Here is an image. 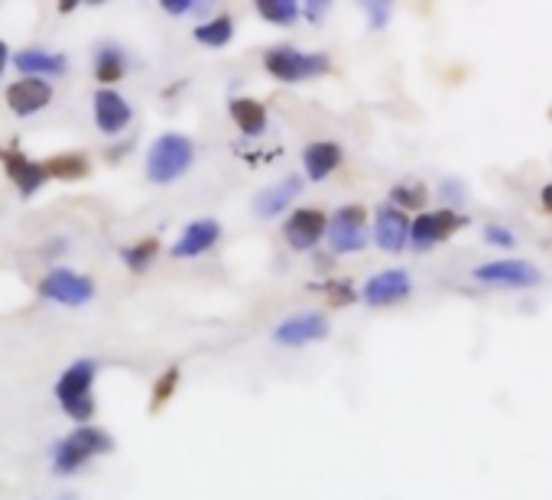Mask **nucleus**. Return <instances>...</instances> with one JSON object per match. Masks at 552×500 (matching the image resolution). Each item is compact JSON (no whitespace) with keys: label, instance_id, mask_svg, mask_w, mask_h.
<instances>
[{"label":"nucleus","instance_id":"nucleus-1","mask_svg":"<svg viewBox=\"0 0 552 500\" xmlns=\"http://www.w3.org/2000/svg\"><path fill=\"white\" fill-rule=\"evenodd\" d=\"M195 163V143L186 134H163L147 150V179L156 186H169L186 176Z\"/></svg>","mask_w":552,"mask_h":500},{"label":"nucleus","instance_id":"nucleus-2","mask_svg":"<svg viewBox=\"0 0 552 500\" xmlns=\"http://www.w3.org/2000/svg\"><path fill=\"white\" fill-rule=\"evenodd\" d=\"M95 361H75L62 371L59 384H56V400L62 406V413L75 419V423L88 426V419L95 416V397H91V384H95Z\"/></svg>","mask_w":552,"mask_h":500},{"label":"nucleus","instance_id":"nucleus-3","mask_svg":"<svg viewBox=\"0 0 552 500\" xmlns=\"http://www.w3.org/2000/svg\"><path fill=\"white\" fill-rule=\"evenodd\" d=\"M111 449H114V439L104 429L78 426L65 439L56 442V449H52V468H56V475H75L95 455H108Z\"/></svg>","mask_w":552,"mask_h":500},{"label":"nucleus","instance_id":"nucleus-4","mask_svg":"<svg viewBox=\"0 0 552 500\" xmlns=\"http://www.w3.org/2000/svg\"><path fill=\"white\" fill-rule=\"evenodd\" d=\"M267 72L283 85H296V82H306V78L315 75H325L332 69V59L325 52H299L293 46H276L264 56Z\"/></svg>","mask_w":552,"mask_h":500},{"label":"nucleus","instance_id":"nucleus-5","mask_svg":"<svg viewBox=\"0 0 552 500\" xmlns=\"http://www.w3.org/2000/svg\"><path fill=\"white\" fill-rule=\"evenodd\" d=\"M325 244L332 254H358L367 247V208L345 205L328 218Z\"/></svg>","mask_w":552,"mask_h":500},{"label":"nucleus","instance_id":"nucleus-6","mask_svg":"<svg viewBox=\"0 0 552 500\" xmlns=\"http://www.w3.org/2000/svg\"><path fill=\"white\" fill-rule=\"evenodd\" d=\"M39 296L49 302H59V306H85V302L95 299V280H88L85 273H75L69 267H56L49 270L43 280H39Z\"/></svg>","mask_w":552,"mask_h":500},{"label":"nucleus","instance_id":"nucleus-7","mask_svg":"<svg viewBox=\"0 0 552 500\" xmlns=\"http://www.w3.org/2000/svg\"><path fill=\"white\" fill-rule=\"evenodd\" d=\"M471 276L484 286H510V289H530L543 283V273L527 260H491L475 267Z\"/></svg>","mask_w":552,"mask_h":500},{"label":"nucleus","instance_id":"nucleus-8","mask_svg":"<svg viewBox=\"0 0 552 500\" xmlns=\"http://www.w3.org/2000/svg\"><path fill=\"white\" fill-rule=\"evenodd\" d=\"M458 228H465V218L452 212V208H442V212H423L416 215L413 231H410V244L416 250H432L436 244L449 241Z\"/></svg>","mask_w":552,"mask_h":500},{"label":"nucleus","instance_id":"nucleus-9","mask_svg":"<svg viewBox=\"0 0 552 500\" xmlns=\"http://www.w3.org/2000/svg\"><path fill=\"white\" fill-rule=\"evenodd\" d=\"M332 332L325 315L319 312H302L293 315V319H283L280 325L273 328V341L283 348H302V345H312V341H322Z\"/></svg>","mask_w":552,"mask_h":500},{"label":"nucleus","instance_id":"nucleus-10","mask_svg":"<svg viewBox=\"0 0 552 500\" xmlns=\"http://www.w3.org/2000/svg\"><path fill=\"white\" fill-rule=\"evenodd\" d=\"M410 293H413L410 273H406V270H380V273H374L371 280L364 283L361 299L367 302V306L384 309V306H393V302L410 299Z\"/></svg>","mask_w":552,"mask_h":500},{"label":"nucleus","instance_id":"nucleus-11","mask_svg":"<svg viewBox=\"0 0 552 500\" xmlns=\"http://www.w3.org/2000/svg\"><path fill=\"white\" fill-rule=\"evenodd\" d=\"M325 234H328V215L319 212V208H296L283 225V238L293 250H312Z\"/></svg>","mask_w":552,"mask_h":500},{"label":"nucleus","instance_id":"nucleus-12","mask_svg":"<svg viewBox=\"0 0 552 500\" xmlns=\"http://www.w3.org/2000/svg\"><path fill=\"white\" fill-rule=\"evenodd\" d=\"M130 121H134V108H130L121 91H114V88L95 91V124L101 134H108V137L124 134Z\"/></svg>","mask_w":552,"mask_h":500},{"label":"nucleus","instance_id":"nucleus-13","mask_svg":"<svg viewBox=\"0 0 552 500\" xmlns=\"http://www.w3.org/2000/svg\"><path fill=\"white\" fill-rule=\"evenodd\" d=\"M410 218H406L397 205H384L374 212V241L380 250L387 254H400V250L410 244Z\"/></svg>","mask_w":552,"mask_h":500},{"label":"nucleus","instance_id":"nucleus-14","mask_svg":"<svg viewBox=\"0 0 552 500\" xmlns=\"http://www.w3.org/2000/svg\"><path fill=\"white\" fill-rule=\"evenodd\" d=\"M0 163H4V173L10 176L13 186L20 189L23 199H30V195L36 189H43V182L49 179L46 163H36L20 150H0Z\"/></svg>","mask_w":552,"mask_h":500},{"label":"nucleus","instance_id":"nucleus-15","mask_svg":"<svg viewBox=\"0 0 552 500\" xmlns=\"http://www.w3.org/2000/svg\"><path fill=\"white\" fill-rule=\"evenodd\" d=\"M299 192H302V176H283L280 182H276V186L257 192L251 208H254V215L260 221H273V218H280L286 208L299 199Z\"/></svg>","mask_w":552,"mask_h":500},{"label":"nucleus","instance_id":"nucleus-16","mask_svg":"<svg viewBox=\"0 0 552 500\" xmlns=\"http://www.w3.org/2000/svg\"><path fill=\"white\" fill-rule=\"evenodd\" d=\"M52 101V85L46 78H20L7 88V108L17 117H33Z\"/></svg>","mask_w":552,"mask_h":500},{"label":"nucleus","instance_id":"nucleus-17","mask_svg":"<svg viewBox=\"0 0 552 500\" xmlns=\"http://www.w3.org/2000/svg\"><path fill=\"white\" fill-rule=\"evenodd\" d=\"M221 238V225L215 218H199V221H192V225H186V231L179 234L176 244H173V257H202L208 254Z\"/></svg>","mask_w":552,"mask_h":500},{"label":"nucleus","instance_id":"nucleus-18","mask_svg":"<svg viewBox=\"0 0 552 500\" xmlns=\"http://www.w3.org/2000/svg\"><path fill=\"white\" fill-rule=\"evenodd\" d=\"M13 65L26 75V78H56V75H65L69 69V59L62 56V52H49V49H20L17 56H13Z\"/></svg>","mask_w":552,"mask_h":500},{"label":"nucleus","instance_id":"nucleus-19","mask_svg":"<svg viewBox=\"0 0 552 500\" xmlns=\"http://www.w3.org/2000/svg\"><path fill=\"white\" fill-rule=\"evenodd\" d=\"M338 166H341V147L332 140H315L302 153V169H306V179L312 182L328 179Z\"/></svg>","mask_w":552,"mask_h":500},{"label":"nucleus","instance_id":"nucleus-20","mask_svg":"<svg viewBox=\"0 0 552 500\" xmlns=\"http://www.w3.org/2000/svg\"><path fill=\"white\" fill-rule=\"evenodd\" d=\"M231 121L238 124L244 137H260L267 130V108L254 98H234L231 101Z\"/></svg>","mask_w":552,"mask_h":500},{"label":"nucleus","instance_id":"nucleus-21","mask_svg":"<svg viewBox=\"0 0 552 500\" xmlns=\"http://www.w3.org/2000/svg\"><path fill=\"white\" fill-rule=\"evenodd\" d=\"M124 72H127L124 49L114 46V43L98 46V52H95V78H98V82L101 85H114V82H121Z\"/></svg>","mask_w":552,"mask_h":500},{"label":"nucleus","instance_id":"nucleus-22","mask_svg":"<svg viewBox=\"0 0 552 500\" xmlns=\"http://www.w3.org/2000/svg\"><path fill=\"white\" fill-rule=\"evenodd\" d=\"M195 39H199L202 46H212V49L228 46L234 39V20L228 17V13H221V17H215V20L199 23L195 26Z\"/></svg>","mask_w":552,"mask_h":500},{"label":"nucleus","instance_id":"nucleus-23","mask_svg":"<svg viewBox=\"0 0 552 500\" xmlns=\"http://www.w3.org/2000/svg\"><path fill=\"white\" fill-rule=\"evenodd\" d=\"M88 156L85 153H59L46 160V173L56 176V179H82L88 176Z\"/></svg>","mask_w":552,"mask_h":500},{"label":"nucleus","instance_id":"nucleus-24","mask_svg":"<svg viewBox=\"0 0 552 500\" xmlns=\"http://www.w3.org/2000/svg\"><path fill=\"white\" fill-rule=\"evenodd\" d=\"M156 254H160V241H156V238H143L137 244L124 247L121 250V260L127 263L130 273H143V270H150V263H153Z\"/></svg>","mask_w":552,"mask_h":500},{"label":"nucleus","instance_id":"nucleus-25","mask_svg":"<svg viewBox=\"0 0 552 500\" xmlns=\"http://www.w3.org/2000/svg\"><path fill=\"white\" fill-rule=\"evenodd\" d=\"M257 13L276 26H289V23H296V17L302 13V4H296V0H260Z\"/></svg>","mask_w":552,"mask_h":500},{"label":"nucleus","instance_id":"nucleus-26","mask_svg":"<svg viewBox=\"0 0 552 500\" xmlns=\"http://www.w3.org/2000/svg\"><path fill=\"white\" fill-rule=\"evenodd\" d=\"M426 199H429V192H426V186L423 182H403V186H393L390 189V205H397L400 212H406V208H423L426 205Z\"/></svg>","mask_w":552,"mask_h":500},{"label":"nucleus","instance_id":"nucleus-27","mask_svg":"<svg viewBox=\"0 0 552 500\" xmlns=\"http://www.w3.org/2000/svg\"><path fill=\"white\" fill-rule=\"evenodd\" d=\"M176 384H179V367H169V371L156 380V387H153V410H160V406L173 397L176 393Z\"/></svg>","mask_w":552,"mask_h":500},{"label":"nucleus","instance_id":"nucleus-28","mask_svg":"<svg viewBox=\"0 0 552 500\" xmlns=\"http://www.w3.org/2000/svg\"><path fill=\"white\" fill-rule=\"evenodd\" d=\"M484 241H488V244H497V247H514V244H517L514 231L504 228V225H488V228H484Z\"/></svg>","mask_w":552,"mask_h":500},{"label":"nucleus","instance_id":"nucleus-29","mask_svg":"<svg viewBox=\"0 0 552 500\" xmlns=\"http://www.w3.org/2000/svg\"><path fill=\"white\" fill-rule=\"evenodd\" d=\"M364 10H367V17H371V26L374 30H380V26H384L387 20H390V4H364Z\"/></svg>","mask_w":552,"mask_h":500},{"label":"nucleus","instance_id":"nucleus-30","mask_svg":"<svg viewBox=\"0 0 552 500\" xmlns=\"http://www.w3.org/2000/svg\"><path fill=\"white\" fill-rule=\"evenodd\" d=\"M439 192H442V199H452L455 205H458V202H465V192H462V182H458V179H442V186H439Z\"/></svg>","mask_w":552,"mask_h":500},{"label":"nucleus","instance_id":"nucleus-31","mask_svg":"<svg viewBox=\"0 0 552 500\" xmlns=\"http://www.w3.org/2000/svg\"><path fill=\"white\" fill-rule=\"evenodd\" d=\"M160 7L166 13H173V17H179V13H189V10L202 7V4H195V0H160Z\"/></svg>","mask_w":552,"mask_h":500},{"label":"nucleus","instance_id":"nucleus-32","mask_svg":"<svg viewBox=\"0 0 552 500\" xmlns=\"http://www.w3.org/2000/svg\"><path fill=\"white\" fill-rule=\"evenodd\" d=\"M328 289H332V296H328V299H332L335 306H348V302L354 299V293H351V286H348V283H332Z\"/></svg>","mask_w":552,"mask_h":500},{"label":"nucleus","instance_id":"nucleus-33","mask_svg":"<svg viewBox=\"0 0 552 500\" xmlns=\"http://www.w3.org/2000/svg\"><path fill=\"white\" fill-rule=\"evenodd\" d=\"M325 7H328V4H306V7H302V13H306V17H309L312 23H319V20L325 17Z\"/></svg>","mask_w":552,"mask_h":500},{"label":"nucleus","instance_id":"nucleus-34","mask_svg":"<svg viewBox=\"0 0 552 500\" xmlns=\"http://www.w3.org/2000/svg\"><path fill=\"white\" fill-rule=\"evenodd\" d=\"M13 62V56H10V49H7V43L0 39V75H4V69Z\"/></svg>","mask_w":552,"mask_h":500},{"label":"nucleus","instance_id":"nucleus-35","mask_svg":"<svg viewBox=\"0 0 552 500\" xmlns=\"http://www.w3.org/2000/svg\"><path fill=\"white\" fill-rule=\"evenodd\" d=\"M540 199H543V208H546V212H552V182H546V186H543Z\"/></svg>","mask_w":552,"mask_h":500},{"label":"nucleus","instance_id":"nucleus-36","mask_svg":"<svg viewBox=\"0 0 552 500\" xmlns=\"http://www.w3.org/2000/svg\"><path fill=\"white\" fill-rule=\"evenodd\" d=\"M75 7H78L75 0H62V4H59V10H62V13H69V10H75Z\"/></svg>","mask_w":552,"mask_h":500},{"label":"nucleus","instance_id":"nucleus-37","mask_svg":"<svg viewBox=\"0 0 552 500\" xmlns=\"http://www.w3.org/2000/svg\"><path fill=\"white\" fill-rule=\"evenodd\" d=\"M59 500H75V497H59Z\"/></svg>","mask_w":552,"mask_h":500}]
</instances>
